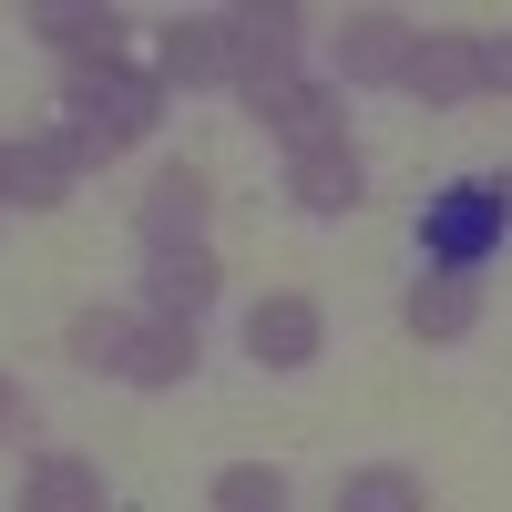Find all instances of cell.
Listing matches in <instances>:
<instances>
[{
    "mask_svg": "<svg viewBox=\"0 0 512 512\" xmlns=\"http://www.w3.org/2000/svg\"><path fill=\"white\" fill-rule=\"evenodd\" d=\"M154 103H164V82L144 72H72V123H62V154H72V175L82 164H113L123 144H144L154 134Z\"/></svg>",
    "mask_w": 512,
    "mask_h": 512,
    "instance_id": "obj_1",
    "label": "cell"
},
{
    "mask_svg": "<svg viewBox=\"0 0 512 512\" xmlns=\"http://www.w3.org/2000/svg\"><path fill=\"white\" fill-rule=\"evenodd\" d=\"M502 226H512V205H502V185H492V175H461V185H441V195H431V216H420L431 277H472L482 256L502 246Z\"/></svg>",
    "mask_w": 512,
    "mask_h": 512,
    "instance_id": "obj_2",
    "label": "cell"
},
{
    "mask_svg": "<svg viewBox=\"0 0 512 512\" xmlns=\"http://www.w3.org/2000/svg\"><path fill=\"white\" fill-rule=\"evenodd\" d=\"M297 31H308V21H297L287 0H256V11H226V82H236L246 103L287 82V62H297Z\"/></svg>",
    "mask_w": 512,
    "mask_h": 512,
    "instance_id": "obj_3",
    "label": "cell"
},
{
    "mask_svg": "<svg viewBox=\"0 0 512 512\" xmlns=\"http://www.w3.org/2000/svg\"><path fill=\"white\" fill-rule=\"evenodd\" d=\"M205 205H216V185H205V164H164V175L144 185V205H134V226H144V246L164 256V246H195Z\"/></svg>",
    "mask_w": 512,
    "mask_h": 512,
    "instance_id": "obj_4",
    "label": "cell"
},
{
    "mask_svg": "<svg viewBox=\"0 0 512 512\" xmlns=\"http://www.w3.org/2000/svg\"><path fill=\"white\" fill-rule=\"evenodd\" d=\"M31 31L52 41L72 72H113L123 62V11H93V0H52V11H31Z\"/></svg>",
    "mask_w": 512,
    "mask_h": 512,
    "instance_id": "obj_5",
    "label": "cell"
},
{
    "mask_svg": "<svg viewBox=\"0 0 512 512\" xmlns=\"http://www.w3.org/2000/svg\"><path fill=\"white\" fill-rule=\"evenodd\" d=\"M410 52H420V21H400V11H349V31H338V72L349 82H400Z\"/></svg>",
    "mask_w": 512,
    "mask_h": 512,
    "instance_id": "obj_6",
    "label": "cell"
},
{
    "mask_svg": "<svg viewBox=\"0 0 512 512\" xmlns=\"http://www.w3.org/2000/svg\"><path fill=\"white\" fill-rule=\"evenodd\" d=\"M256 123H267V134H287V154H308V144H338V93H328V82H277V93H256L246 103Z\"/></svg>",
    "mask_w": 512,
    "mask_h": 512,
    "instance_id": "obj_7",
    "label": "cell"
},
{
    "mask_svg": "<svg viewBox=\"0 0 512 512\" xmlns=\"http://www.w3.org/2000/svg\"><path fill=\"white\" fill-rule=\"evenodd\" d=\"M246 349L267 369H308L318 359V308H308V297H256V308H246Z\"/></svg>",
    "mask_w": 512,
    "mask_h": 512,
    "instance_id": "obj_8",
    "label": "cell"
},
{
    "mask_svg": "<svg viewBox=\"0 0 512 512\" xmlns=\"http://www.w3.org/2000/svg\"><path fill=\"white\" fill-rule=\"evenodd\" d=\"M287 195L308 205V216H349V205H359V154H349V134L287 154Z\"/></svg>",
    "mask_w": 512,
    "mask_h": 512,
    "instance_id": "obj_9",
    "label": "cell"
},
{
    "mask_svg": "<svg viewBox=\"0 0 512 512\" xmlns=\"http://www.w3.org/2000/svg\"><path fill=\"white\" fill-rule=\"evenodd\" d=\"M72 195V154H62V134H41V144H0V205H62Z\"/></svg>",
    "mask_w": 512,
    "mask_h": 512,
    "instance_id": "obj_10",
    "label": "cell"
},
{
    "mask_svg": "<svg viewBox=\"0 0 512 512\" xmlns=\"http://www.w3.org/2000/svg\"><path fill=\"white\" fill-rule=\"evenodd\" d=\"M400 82H410L420 103H461V93L482 82V41H461V31H420V52H410Z\"/></svg>",
    "mask_w": 512,
    "mask_h": 512,
    "instance_id": "obj_11",
    "label": "cell"
},
{
    "mask_svg": "<svg viewBox=\"0 0 512 512\" xmlns=\"http://www.w3.org/2000/svg\"><path fill=\"white\" fill-rule=\"evenodd\" d=\"M205 297H216V256H205V246H164L154 267H144V308H154V318H185V328H195Z\"/></svg>",
    "mask_w": 512,
    "mask_h": 512,
    "instance_id": "obj_12",
    "label": "cell"
},
{
    "mask_svg": "<svg viewBox=\"0 0 512 512\" xmlns=\"http://www.w3.org/2000/svg\"><path fill=\"white\" fill-rule=\"evenodd\" d=\"M21 512H103V472L72 461V451L31 461V472H21Z\"/></svg>",
    "mask_w": 512,
    "mask_h": 512,
    "instance_id": "obj_13",
    "label": "cell"
},
{
    "mask_svg": "<svg viewBox=\"0 0 512 512\" xmlns=\"http://www.w3.org/2000/svg\"><path fill=\"white\" fill-rule=\"evenodd\" d=\"M400 318H410V338H461V328L482 318V287L472 277H420L400 297Z\"/></svg>",
    "mask_w": 512,
    "mask_h": 512,
    "instance_id": "obj_14",
    "label": "cell"
},
{
    "mask_svg": "<svg viewBox=\"0 0 512 512\" xmlns=\"http://www.w3.org/2000/svg\"><path fill=\"white\" fill-rule=\"evenodd\" d=\"M154 82H226V21H164Z\"/></svg>",
    "mask_w": 512,
    "mask_h": 512,
    "instance_id": "obj_15",
    "label": "cell"
},
{
    "mask_svg": "<svg viewBox=\"0 0 512 512\" xmlns=\"http://www.w3.org/2000/svg\"><path fill=\"white\" fill-rule=\"evenodd\" d=\"M185 369H195V328H185V318H144V338H134V359H123V379H134V390H175Z\"/></svg>",
    "mask_w": 512,
    "mask_h": 512,
    "instance_id": "obj_16",
    "label": "cell"
},
{
    "mask_svg": "<svg viewBox=\"0 0 512 512\" xmlns=\"http://www.w3.org/2000/svg\"><path fill=\"white\" fill-rule=\"evenodd\" d=\"M134 338H144V318H134V308H82V318L62 328V349H72L82 369H113V379H123V359H134Z\"/></svg>",
    "mask_w": 512,
    "mask_h": 512,
    "instance_id": "obj_17",
    "label": "cell"
},
{
    "mask_svg": "<svg viewBox=\"0 0 512 512\" xmlns=\"http://www.w3.org/2000/svg\"><path fill=\"white\" fill-rule=\"evenodd\" d=\"M216 512H287V472H267V461L216 472Z\"/></svg>",
    "mask_w": 512,
    "mask_h": 512,
    "instance_id": "obj_18",
    "label": "cell"
},
{
    "mask_svg": "<svg viewBox=\"0 0 512 512\" xmlns=\"http://www.w3.org/2000/svg\"><path fill=\"white\" fill-rule=\"evenodd\" d=\"M338 512H420V482L410 472H349L338 482Z\"/></svg>",
    "mask_w": 512,
    "mask_h": 512,
    "instance_id": "obj_19",
    "label": "cell"
},
{
    "mask_svg": "<svg viewBox=\"0 0 512 512\" xmlns=\"http://www.w3.org/2000/svg\"><path fill=\"white\" fill-rule=\"evenodd\" d=\"M482 82H492V93H512V31L482 41Z\"/></svg>",
    "mask_w": 512,
    "mask_h": 512,
    "instance_id": "obj_20",
    "label": "cell"
},
{
    "mask_svg": "<svg viewBox=\"0 0 512 512\" xmlns=\"http://www.w3.org/2000/svg\"><path fill=\"white\" fill-rule=\"evenodd\" d=\"M0 431H21V390H11V379H0Z\"/></svg>",
    "mask_w": 512,
    "mask_h": 512,
    "instance_id": "obj_21",
    "label": "cell"
},
{
    "mask_svg": "<svg viewBox=\"0 0 512 512\" xmlns=\"http://www.w3.org/2000/svg\"><path fill=\"white\" fill-rule=\"evenodd\" d=\"M502 205H512V175H502Z\"/></svg>",
    "mask_w": 512,
    "mask_h": 512,
    "instance_id": "obj_22",
    "label": "cell"
}]
</instances>
